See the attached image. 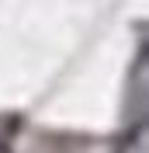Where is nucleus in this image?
<instances>
[]
</instances>
